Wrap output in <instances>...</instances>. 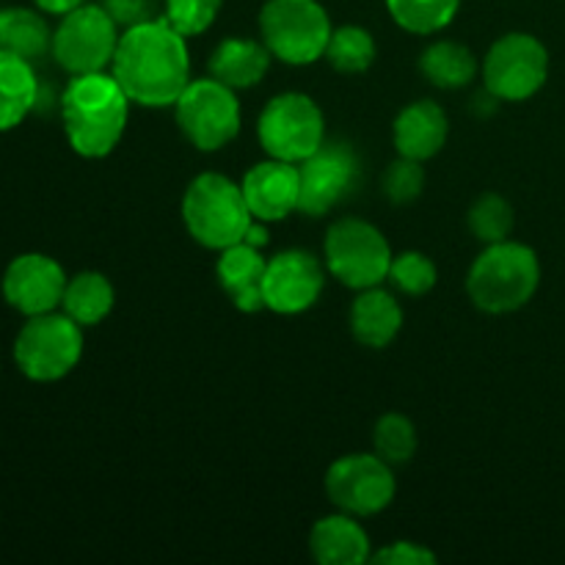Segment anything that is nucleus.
<instances>
[{
    "instance_id": "obj_36",
    "label": "nucleus",
    "mask_w": 565,
    "mask_h": 565,
    "mask_svg": "<svg viewBox=\"0 0 565 565\" xmlns=\"http://www.w3.org/2000/svg\"><path fill=\"white\" fill-rule=\"evenodd\" d=\"M500 103H502V99L494 97V94H491L489 88H486V92H480L478 97L472 99V108H475V114H478V116H491Z\"/></svg>"
},
{
    "instance_id": "obj_23",
    "label": "nucleus",
    "mask_w": 565,
    "mask_h": 565,
    "mask_svg": "<svg viewBox=\"0 0 565 565\" xmlns=\"http://www.w3.org/2000/svg\"><path fill=\"white\" fill-rule=\"evenodd\" d=\"M419 70H423V75L436 88L456 92V88L469 86L478 77L480 66L467 44L447 42L445 39V42H434L423 50V55H419Z\"/></svg>"
},
{
    "instance_id": "obj_28",
    "label": "nucleus",
    "mask_w": 565,
    "mask_h": 565,
    "mask_svg": "<svg viewBox=\"0 0 565 565\" xmlns=\"http://www.w3.org/2000/svg\"><path fill=\"white\" fill-rule=\"evenodd\" d=\"M417 428H414L412 419L406 414L390 412L375 423L373 428V447L375 456L384 458L392 467H401V463H408L417 452Z\"/></svg>"
},
{
    "instance_id": "obj_6",
    "label": "nucleus",
    "mask_w": 565,
    "mask_h": 565,
    "mask_svg": "<svg viewBox=\"0 0 565 565\" xmlns=\"http://www.w3.org/2000/svg\"><path fill=\"white\" fill-rule=\"evenodd\" d=\"M326 270L351 290H367L386 281L392 248L379 226L362 218H340L329 226L323 243Z\"/></svg>"
},
{
    "instance_id": "obj_17",
    "label": "nucleus",
    "mask_w": 565,
    "mask_h": 565,
    "mask_svg": "<svg viewBox=\"0 0 565 565\" xmlns=\"http://www.w3.org/2000/svg\"><path fill=\"white\" fill-rule=\"evenodd\" d=\"M392 136H395V147L403 158L425 163L445 149L447 136H450V121H447L445 108L439 103L417 99L397 114Z\"/></svg>"
},
{
    "instance_id": "obj_35",
    "label": "nucleus",
    "mask_w": 565,
    "mask_h": 565,
    "mask_svg": "<svg viewBox=\"0 0 565 565\" xmlns=\"http://www.w3.org/2000/svg\"><path fill=\"white\" fill-rule=\"evenodd\" d=\"M33 3L42 11H47V14H66V11L77 9V6H83L86 0H33Z\"/></svg>"
},
{
    "instance_id": "obj_24",
    "label": "nucleus",
    "mask_w": 565,
    "mask_h": 565,
    "mask_svg": "<svg viewBox=\"0 0 565 565\" xmlns=\"http://www.w3.org/2000/svg\"><path fill=\"white\" fill-rule=\"evenodd\" d=\"M116 301L114 285L108 281V276L97 274V270H83L75 279L66 281L64 298H61V307L70 315L75 323L81 326H97L103 323L110 315Z\"/></svg>"
},
{
    "instance_id": "obj_3",
    "label": "nucleus",
    "mask_w": 565,
    "mask_h": 565,
    "mask_svg": "<svg viewBox=\"0 0 565 565\" xmlns=\"http://www.w3.org/2000/svg\"><path fill=\"white\" fill-rule=\"evenodd\" d=\"M541 285L539 254L524 243L500 241L486 246L467 276V292L478 309L508 315L527 307Z\"/></svg>"
},
{
    "instance_id": "obj_19",
    "label": "nucleus",
    "mask_w": 565,
    "mask_h": 565,
    "mask_svg": "<svg viewBox=\"0 0 565 565\" xmlns=\"http://www.w3.org/2000/svg\"><path fill=\"white\" fill-rule=\"evenodd\" d=\"M309 550L320 565H362L373 557L367 533L351 513L320 519L309 533Z\"/></svg>"
},
{
    "instance_id": "obj_21",
    "label": "nucleus",
    "mask_w": 565,
    "mask_h": 565,
    "mask_svg": "<svg viewBox=\"0 0 565 565\" xmlns=\"http://www.w3.org/2000/svg\"><path fill=\"white\" fill-rule=\"evenodd\" d=\"M403 329V309L395 296L381 287L359 290L351 307V334L364 348H386Z\"/></svg>"
},
{
    "instance_id": "obj_26",
    "label": "nucleus",
    "mask_w": 565,
    "mask_h": 565,
    "mask_svg": "<svg viewBox=\"0 0 565 565\" xmlns=\"http://www.w3.org/2000/svg\"><path fill=\"white\" fill-rule=\"evenodd\" d=\"M326 61L342 75H359L367 72L375 61V39L367 28L362 25H342L331 31L329 47H326Z\"/></svg>"
},
{
    "instance_id": "obj_33",
    "label": "nucleus",
    "mask_w": 565,
    "mask_h": 565,
    "mask_svg": "<svg viewBox=\"0 0 565 565\" xmlns=\"http://www.w3.org/2000/svg\"><path fill=\"white\" fill-rule=\"evenodd\" d=\"M103 9L114 17L119 28H136L141 22L158 20V0H103Z\"/></svg>"
},
{
    "instance_id": "obj_30",
    "label": "nucleus",
    "mask_w": 565,
    "mask_h": 565,
    "mask_svg": "<svg viewBox=\"0 0 565 565\" xmlns=\"http://www.w3.org/2000/svg\"><path fill=\"white\" fill-rule=\"evenodd\" d=\"M386 279L397 287L406 296H425L436 287L439 279V270L430 257H425L423 252H403L397 257H392L390 276Z\"/></svg>"
},
{
    "instance_id": "obj_29",
    "label": "nucleus",
    "mask_w": 565,
    "mask_h": 565,
    "mask_svg": "<svg viewBox=\"0 0 565 565\" xmlns=\"http://www.w3.org/2000/svg\"><path fill=\"white\" fill-rule=\"evenodd\" d=\"M513 224H516V215H513L511 202L505 196H500V193H483L469 207V230L486 246L508 241L513 232Z\"/></svg>"
},
{
    "instance_id": "obj_9",
    "label": "nucleus",
    "mask_w": 565,
    "mask_h": 565,
    "mask_svg": "<svg viewBox=\"0 0 565 565\" xmlns=\"http://www.w3.org/2000/svg\"><path fill=\"white\" fill-rule=\"evenodd\" d=\"M257 138L270 158L303 163L326 141L323 110L307 94H279L259 114Z\"/></svg>"
},
{
    "instance_id": "obj_4",
    "label": "nucleus",
    "mask_w": 565,
    "mask_h": 565,
    "mask_svg": "<svg viewBox=\"0 0 565 565\" xmlns=\"http://www.w3.org/2000/svg\"><path fill=\"white\" fill-rule=\"evenodd\" d=\"M182 221H185L188 235L199 246L224 252V248L246 241L254 215L237 182L207 171L188 185L185 196H182Z\"/></svg>"
},
{
    "instance_id": "obj_32",
    "label": "nucleus",
    "mask_w": 565,
    "mask_h": 565,
    "mask_svg": "<svg viewBox=\"0 0 565 565\" xmlns=\"http://www.w3.org/2000/svg\"><path fill=\"white\" fill-rule=\"evenodd\" d=\"M221 0H163V17L182 36H199L215 22Z\"/></svg>"
},
{
    "instance_id": "obj_25",
    "label": "nucleus",
    "mask_w": 565,
    "mask_h": 565,
    "mask_svg": "<svg viewBox=\"0 0 565 565\" xmlns=\"http://www.w3.org/2000/svg\"><path fill=\"white\" fill-rule=\"evenodd\" d=\"M50 47H53V33L42 14L22 6L0 9V50L33 61L42 58Z\"/></svg>"
},
{
    "instance_id": "obj_11",
    "label": "nucleus",
    "mask_w": 565,
    "mask_h": 565,
    "mask_svg": "<svg viewBox=\"0 0 565 565\" xmlns=\"http://www.w3.org/2000/svg\"><path fill=\"white\" fill-rule=\"evenodd\" d=\"M550 77V53L530 33L497 39L483 61V81L502 103H524L544 88Z\"/></svg>"
},
{
    "instance_id": "obj_10",
    "label": "nucleus",
    "mask_w": 565,
    "mask_h": 565,
    "mask_svg": "<svg viewBox=\"0 0 565 565\" xmlns=\"http://www.w3.org/2000/svg\"><path fill=\"white\" fill-rule=\"evenodd\" d=\"M182 136L202 152H218L241 132V103L235 88L215 77H199L174 103Z\"/></svg>"
},
{
    "instance_id": "obj_27",
    "label": "nucleus",
    "mask_w": 565,
    "mask_h": 565,
    "mask_svg": "<svg viewBox=\"0 0 565 565\" xmlns=\"http://www.w3.org/2000/svg\"><path fill=\"white\" fill-rule=\"evenodd\" d=\"M392 20L408 33H436L456 20L461 0H386Z\"/></svg>"
},
{
    "instance_id": "obj_18",
    "label": "nucleus",
    "mask_w": 565,
    "mask_h": 565,
    "mask_svg": "<svg viewBox=\"0 0 565 565\" xmlns=\"http://www.w3.org/2000/svg\"><path fill=\"white\" fill-rule=\"evenodd\" d=\"M265 268H268V259L263 257V252L257 246H252L246 241L235 243V246L221 252L218 265H215V276H218L221 287L230 296V301L235 303V309L248 315L263 312Z\"/></svg>"
},
{
    "instance_id": "obj_5",
    "label": "nucleus",
    "mask_w": 565,
    "mask_h": 565,
    "mask_svg": "<svg viewBox=\"0 0 565 565\" xmlns=\"http://www.w3.org/2000/svg\"><path fill=\"white\" fill-rule=\"evenodd\" d=\"M259 31L274 58L307 66L323 58L334 28L318 0H268L259 11Z\"/></svg>"
},
{
    "instance_id": "obj_13",
    "label": "nucleus",
    "mask_w": 565,
    "mask_h": 565,
    "mask_svg": "<svg viewBox=\"0 0 565 565\" xmlns=\"http://www.w3.org/2000/svg\"><path fill=\"white\" fill-rule=\"evenodd\" d=\"M298 169H301L298 213L312 215V218L334 210L362 185V160L356 149L345 141H323V147L298 163Z\"/></svg>"
},
{
    "instance_id": "obj_1",
    "label": "nucleus",
    "mask_w": 565,
    "mask_h": 565,
    "mask_svg": "<svg viewBox=\"0 0 565 565\" xmlns=\"http://www.w3.org/2000/svg\"><path fill=\"white\" fill-rule=\"evenodd\" d=\"M185 39L166 17L121 33L110 75L119 81L130 103L141 108H171L180 99L193 81Z\"/></svg>"
},
{
    "instance_id": "obj_2",
    "label": "nucleus",
    "mask_w": 565,
    "mask_h": 565,
    "mask_svg": "<svg viewBox=\"0 0 565 565\" xmlns=\"http://www.w3.org/2000/svg\"><path fill=\"white\" fill-rule=\"evenodd\" d=\"M61 119L70 147L83 158H105L125 136L130 97L110 72L72 75L61 97Z\"/></svg>"
},
{
    "instance_id": "obj_34",
    "label": "nucleus",
    "mask_w": 565,
    "mask_h": 565,
    "mask_svg": "<svg viewBox=\"0 0 565 565\" xmlns=\"http://www.w3.org/2000/svg\"><path fill=\"white\" fill-rule=\"evenodd\" d=\"M373 563H384V565H430L436 563V552H430L428 546L414 544V541H395V544H386L384 550L375 552L370 557Z\"/></svg>"
},
{
    "instance_id": "obj_14",
    "label": "nucleus",
    "mask_w": 565,
    "mask_h": 565,
    "mask_svg": "<svg viewBox=\"0 0 565 565\" xmlns=\"http://www.w3.org/2000/svg\"><path fill=\"white\" fill-rule=\"evenodd\" d=\"M323 287V263L303 248H287L274 254L265 268V309L276 315H301L318 303Z\"/></svg>"
},
{
    "instance_id": "obj_7",
    "label": "nucleus",
    "mask_w": 565,
    "mask_h": 565,
    "mask_svg": "<svg viewBox=\"0 0 565 565\" xmlns=\"http://www.w3.org/2000/svg\"><path fill=\"white\" fill-rule=\"evenodd\" d=\"M83 356V326L70 315L44 312L28 318L14 342V359L31 381H58L77 367Z\"/></svg>"
},
{
    "instance_id": "obj_12",
    "label": "nucleus",
    "mask_w": 565,
    "mask_h": 565,
    "mask_svg": "<svg viewBox=\"0 0 565 565\" xmlns=\"http://www.w3.org/2000/svg\"><path fill=\"white\" fill-rule=\"evenodd\" d=\"M326 494L351 516H375L392 505L397 480L392 463L373 452H353L337 458L326 472Z\"/></svg>"
},
{
    "instance_id": "obj_16",
    "label": "nucleus",
    "mask_w": 565,
    "mask_h": 565,
    "mask_svg": "<svg viewBox=\"0 0 565 565\" xmlns=\"http://www.w3.org/2000/svg\"><path fill=\"white\" fill-rule=\"evenodd\" d=\"M241 188L254 218L281 221L301 202V169L279 158L263 160L246 171Z\"/></svg>"
},
{
    "instance_id": "obj_8",
    "label": "nucleus",
    "mask_w": 565,
    "mask_h": 565,
    "mask_svg": "<svg viewBox=\"0 0 565 565\" xmlns=\"http://www.w3.org/2000/svg\"><path fill=\"white\" fill-rule=\"evenodd\" d=\"M119 39V25L103 3H83L61 14L50 50L70 75H92L110 70Z\"/></svg>"
},
{
    "instance_id": "obj_22",
    "label": "nucleus",
    "mask_w": 565,
    "mask_h": 565,
    "mask_svg": "<svg viewBox=\"0 0 565 565\" xmlns=\"http://www.w3.org/2000/svg\"><path fill=\"white\" fill-rule=\"evenodd\" d=\"M39 103V81L31 61L0 50V132L20 125Z\"/></svg>"
},
{
    "instance_id": "obj_31",
    "label": "nucleus",
    "mask_w": 565,
    "mask_h": 565,
    "mask_svg": "<svg viewBox=\"0 0 565 565\" xmlns=\"http://www.w3.org/2000/svg\"><path fill=\"white\" fill-rule=\"evenodd\" d=\"M381 191H384L390 204H412L423 196L425 191V171L419 160L403 158L386 166L381 177Z\"/></svg>"
},
{
    "instance_id": "obj_15",
    "label": "nucleus",
    "mask_w": 565,
    "mask_h": 565,
    "mask_svg": "<svg viewBox=\"0 0 565 565\" xmlns=\"http://www.w3.org/2000/svg\"><path fill=\"white\" fill-rule=\"evenodd\" d=\"M66 274L53 257L47 254H20L14 263L6 268L3 296L17 312L44 315L55 312L66 290Z\"/></svg>"
},
{
    "instance_id": "obj_20",
    "label": "nucleus",
    "mask_w": 565,
    "mask_h": 565,
    "mask_svg": "<svg viewBox=\"0 0 565 565\" xmlns=\"http://www.w3.org/2000/svg\"><path fill=\"white\" fill-rule=\"evenodd\" d=\"M270 58L274 55H270V50L263 42L230 36L210 55V77L221 81L224 86L235 88V92L254 88L268 75Z\"/></svg>"
}]
</instances>
